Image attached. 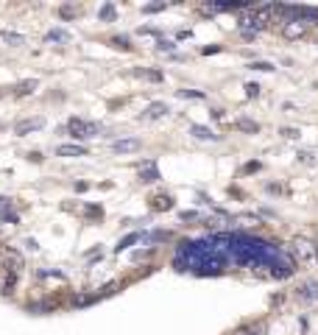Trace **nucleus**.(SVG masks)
I'll return each mask as SVG.
<instances>
[{
    "label": "nucleus",
    "mask_w": 318,
    "mask_h": 335,
    "mask_svg": "<svg viewBox=\"0 0 318 335\" xmlns=\"http://www.w3.org/2000/svg\"><path fill=\"white\" fill-rule=\"evenodd\" d=\"M260 168H262L260 162H249L246 168H243V171H246V173H254V171H260Z\"/></svg>",
    "instance_id": "obj_33"
},
{
    "label": "nucleus",
    "mask_w": 318,
    "mask_h": 335,
    "mask_svg": "<svg viewBox=\"0 0 318 335\" xmlns=\"http://www.w3.org/2000/svg\"><path fill=\"white\" fill-rule=\"evenodd\" d=\"M232 335H251V330H246V327H243V330H237V333H232Z\"/></svg>",
    "instance_id": "obj_38"
},
{
    "label": "nucleus",
    "mask_w": 318,
    "mask_h": 335,
    "mask_svg": "<svg viewBox=\"0 0 318 335\" xmlns=\"http://www.w3.org/2000/svg\"><path fill=\"white\" fill-rule=\"evenodd\" d=\"M156 48H159V51H173V42H171V39H159Z\"/></svg>",
    "instance_id": "obj_29"
},
{
    "label": "nucleus",
    "mask_w": 318,
    "mask_h": 335,
    "mask_svg": "<svg viewBox=\"0 0 318 335\" xmlns=\"http://www.w3.org/2000/svg\"><path fill=\"white\" fill-rule=\"evenodd\" d=\"M115 154H134V151H140L143 148V143H140L137 137H129V140H117V143H112Z\"/></svg>",
    "instance_id": "obj_4"
},
{
    "label": "nucleus",
    "mask_w": 318,
    "mask_h": 335,
    "mask_svg": "<svg viewBox=\"0 0 318 335\" xmlns=\"http://www.w3.org/2000/svg\"><path fill=\"white\" fill-rule=\"evenodd\" d=\"M45 42H67V34L59 31V28H56V31H48V34H45Z\"/></svg>",
    "instance_id": "obj_18"
},
{
    "label": "nucleus",
    "mask_w": 318,
    "mask_h": 335,
    "mask_svg": "<svg viewBox=\"0 0 318 335\" xmlns=\"http://www.w3.org/2000/svg\"><path fill=\"white\" fill-rule=\"evenodd\" d=\"M28 159H31V162H42V154H36L34 151V154H28Z\"/></svg>",
    "instance_id": "obj_36"
},
{
    "label": "nucleus",
    "mask_w": 318,
    "mask_h": 335,
    "mask_svg": "<svg viewBox=\"0 0 318 335\" xmlns=\"http://www.w3.org/2000/svg\"><path fill=\"white\" fill-rule=\"evenodd\" d=\"M251 70H262V73H268V70H274V64H268V61H251Z\"/></svg>",
    "instance_id": "obj_24"
},
{
    "label": "nucleus",
    "mask_w": 318,
    "mask_h": 335,
    "mask_svg": "<svg viewBox=\"0 0 318 335\" xmlns=\"http://www.w3.org/2000/svg\"><path fill=\"white\" fill-rule=\"evenodd\" d=\"M293 254H296V257H299V263H307L310 257H316V243L313 241H307V238H293Z\"/></svg>",
    "instance_id": "obj_2"
},
{
    "label": "nucleus",
    "mask_w": 318,
    "mask_h": 335,
    "mask_svg": "<svg viewBox=\"0 0 318 335\" xmlns=\"http://www.w3.org/2000/svg\"><path fill=\"white\" fill-rule=\"evenodd\" d=\"M137 76H145L151 81H162V73H156V70H137Z\"/></svg>",
    "instance_id": "obj_20"
},
{
    "label": "nucleus",
    "mask_w": 318,
    "mask_h": 335,
    "mask_svg": "<svg viewBox=\"0 0 318 335\" xmlns=\"http://www.w3.org/2000/svg\"><path fill=\"white\" fill-rule=\"evenodd\" d=\"M304 31H307V23H304V20H299V23H288V26L282 28V34L288 36V39H299V36H304Z\"/></svg>",
    "instance_id": "obj_7"
},
{
    "label": "nucleus",
    "mask_w": 318,
    "mask_h": 335,
    "mask_svg": "<svg viewBox=\"0 0 318 335\" xmlns=\"http://www.w3.org/2000/svg\"><path fill=\"white\" fill-rule=\"evenodd\" d=\"M9 210H11V198L0 196V215H3V213H9Z\"/></svg>",
    "instance_id": "obj_28"
},
{
    "label": "nucleus",
    "mask_w": 318,
    "mask_h": 335,
    "mask_svg": "<svg viewBox=\"0 0 318 335\" xmlns=\"http://www.w3.org/2000/svg\"><path fill=\"white\" fill-rule=\"evenodd\" d=\"M299 159H301V162H307V165H313V154H310V151H301Z\"/></svg>",
    "instance_id": "obj_32"
},
{
    "label": "nucleus",
    "mask_w": 318,
    "mask_h": 335,
    "mask_svg": "<svg viewBox=\"0 0 318 335\" xmlns=\"http://www.w3.org/2000/svg\"><path fill=\"white\" fill-rule=\"evenodd\" d=\"M168 103H162V101H156V103H151V106H148L145 109V118H151V121H154V118H162V115H168Z\"/></svg>",
    "instance_id": "obj_10"
},
{
    "label": "nucleus",
    "mask_w": 318,
    "mask_h": 335,
    "mask_svg": "<svg viewBox=\"0 0 318 335\" xmlns=\"http://www.w3.org/2000/svg\"><path fill=\"white\" fill-rule=\"evenodd\" d=\"M301 20H318V9H301Z\"/></svg>",
    "instance_id": "obj_27"
},
{
    "label": "nucleus",
    "mask_w": 318,
    "mask_h": 335,
    "mask_svg": "<svg viewBox=\"0 0 318 335\" xmlns=\"http://www.w3.org/2000/svg\"><path fill=\"white\" fill-rule=\"evenodd\" d=\"M67 129L76 140H89V137H98L101 126H98V123H87V121H81V118H70Z\"/></svg>",
    "instance_id": "obj_1"
},
{
    "label": "nucleus",
    "mask_w": 318,
    "mask_h": 335,
    "mask_svg": "<svg viewBox=\"0 0 318 335\" xmlns=\"http://www.w3.org/2000/svg\"><path fill=\"white\" fill-rule=\"evenodd\" d=\"M14 285H17V274H14V271H6V274H3V279H0V293H11L14 291Z\"/></svg>",
    "instance_id": "obj_11"
},
{
    "label": "nucleus",
    "mask_w": 318,
    "mask_h": 335,
    "mask_svg": "<svg viewBox=\"0 0 318 335\" xmlns=\"http://www.w3.org/2000/svg\"><path fill=\"white\" fill-rule=\"evenodd\" d=\"M159 179V171H156V165L154 162H145V168H140V182H156Z\"/></svg>",
    "instance_id": "obj_8"
},
{
    "label": "nucleus",
    "mask_w": 318,
    "mask_h": 335,
    "mask_svg": "<svg viewBox=\"0 0 318 335\" xmlns=\"http://www.w3.org/2000/svg\"><path fill=\"white\" fill-rule=\"evenodd\" d=\"M237 129H240V131H249V134H257V131H260V123L249 121V118H240V121H237Z\"/></svg>",
    "instance_id": "obj_14"
},
{
    "label": "nucleus",
    "mask_w": 318,
    "mask_h": 335,
    "mask_svg": "<svg viewBox=\"0 0 318 335\" xmlns=\"http://www.w3.org/2000/svg\"><path fill=\"white\" fill-rule=\"evenodd\" d=\"M316 260H318V249H316Z\"/></svg>",
    "instance_id": "obj_40"
},
{
    "label": "nucleus",
    "mask_w": 318,
    "mask_h": 335,
    "mask_svg": "<svg viewBox=\"0 0 318 335\" xmlns=\"http://www.w3.org/2000/svg\"><path fill=\"white\" fill-rule=\"evenodd\" d=\"M59 14H61V17H64V20H70V17H76L78 11L73 9V6H61V9H59Z\"/></svg>",
    "instance_id": "obj_25"
},
{
    "label": "nucleus",
    "mask_w": 318,
    "mask_h": 335,
    "mask_svg": "<svg viewBox=\"0 0 318 335\" xmlns=\"http://www.w3.org/2000/svg\"><path fill=\"white\" fill-rule=\"evenodd\" d=\"M112 48H120V51H131V45L126 36H112Z\"/></svg>",
    "instance_id": "obj_19"
},
{
    "label": "nucleus",
    "mask_w": 318,
    "mask_h": 335,
    "mask_svg": "<svg viewBox=\"0 0 318 335\" xmlns=\"http://www.w3.org/2000/svg\"><path fill=\"white\" fill-rule=\"evenodd\" d=\"M45 126V118H26V121H20L17 126H14V134L17 137H26L28 131H39Z\"/></svg>",
    "instance_id": "obj_3"
},
{
    "label": "nucleus",
    "mask_w": 318,
    "mask_h": 335,
    "mask_svg": "<svg viewBox=\"0 0 318 335\" xmlns=\"http://www.w3.org/2000/svg\"><path fill=\"white\" fill-rule=\"evenodd\" d=\"M101 17L103 20H112L115 17V6H112V3H106V6L101 9Z\"/></svg>",
    "instance_id": "obj_23"
},
{
    "label": "nucleus",
    "mask_w": 318,
    "mask_h": 335,
    "mask_svg": "<svg viewBox=\"0 0 318 335\" xmlns=\"http://www.w3.org/2000/svg\"><path fill=\"white\" fill-rule=\"evenodd\" d=\"M3 95H6V90H3V87H0V98H3Z\"/></svg>",
    "instance_id": "obj_39"
},
{
    "label": "nucleus",
    "mask_w": 318,
    "mask_h": 335,
    "mask_svg": "<svg viewBox=\"0 0 318 335\" xmlns=\"http://www.w3.org/2000/svg\"><path fill=\"white\" fill-rule=\"evenodd\" d=\"M0 36H3V39H6L11 48H20V45H26V36H23V34H14V31H3Z\"/></svg>",
    "instance_id": "obj_13"
},
{
    "label": "nucleus",
    "mask_w": 318,
    "mask_h": 335,
    "mask_svg": "<svg viewBox=\"0 0 318 335\" xmlns=\"http://www.w3.org/2000/svg\"><path fill=\"white\" fill-rule=\"evenodd\" d=\"M36 87H39V81H34V78H31V81H20V84H17V95H31Z\"/></svg>",
    "instance_id": "obj_15"
},
{
    "label": "nucleus",
    "mask_w": 318,
    "mask_h": 335,
    "mask_svg": "<svg viewBox=\"0 0 318 335\" xmlns=\"http://www.w3.org/2000/svg\"><path fill=\"white\" fill-rule=\"evenodd\" d=\"M179 98H204V92H198V90H179Z\"/></svg>",
    "instance_id": "obj_21"
},
{
    "label": "nucleus",
    "mask_w": 318,
    "mask_h": 335,
    "mask_svg": "<svg viewBox=\"0 0 318 335\" xmlns=\"http://www.w3.org/2000/svg\"><path fill=\"white\" fill-rule=\"evenodd\" d=\"M137 241H140V235H137V232H134V235H129V238H123V241L117 243V246H115V251L120 254V251H126V249L131 246V243H137Z\"/></svg>",
    "instance_id": "obj_17"
},
{
    "label": "nucleus",
    "mask_w": 318,
    "mask_h": 335,
    "mask_svg": "<svg viewBox=\"0 0 318 335\" xmlns=\"http://www.w3.org/2000/svg\"><path fill=\"white\" fill-rule=\"evenodd\" d=\"M151 207H154V210H171V207H173V198H171V196H156Z\"/></svg>",
    "instance_id": "obj_16"
},
{
    "label": "nucleus",
    "mask_w": 318,
    "mask_h": 335,
    "mask_svg": "<svg viewBox=\"0 0 318 335\" xmlns=\"http://www.w3.org/2000/svg\"><path fill=\"white\" fill-rule=\"evenodd\" d=\"M282 137H288V140H299V129H290V126H285V129H282Z\"/></svg>",
    "instance_id": "obj_26"
},
{
    "label": "nucleus",
    "mask_w": 318,
    "mask_h": 335,
    "mask_svg": "<svg viewBox=\"0 0 318 335\" xmlns=\"http://www.w3.org/2000/svg\"><path fill=\"white\" fill-rule=\"evenodd\" d=\"M0 218H3V221H9V223H17V221H20V218H17V213H11V210H9V213H3Z\"/></svg>",
    "instance_id": "obj_30"
},
{
    "label": "nucleus",
    "mask_w": 318,
    "mask_h": 335,
    "mask_svg": "<svg viewBox=\"0 0 318 335\" xmlns=\"http://www.w3.org/2000/svg\"><path fill=\"white\" fill-rule=\"evenodd\" d=\"M179 218H181V221H196V218H198V213H181Z\"/></svg>",
    "instance_id": "obj_34"
},
{
    "label": "nucleus",
    "mask_w": 318,
    "mask_h": 335,
    "mask_svg": "<svg viewBox=\"0 0 318 335\" xmlns=\"http://www.w3.org/2000/svg\"><path fill=\"white\" fill-rule=\"evenodd\" d=\"M296 296H299L301 302H318V282H304L296 291Z\"/></svg>",
    "instance_id": "obj_6"
},
{
    "label": "nucleus",
    "mask_w": 318,
    "mask_h": 335,
    "mask_svg": "<svg viewBox=\"0 0 318 335\" xmlns=\"http://www.w3.org/2000/svg\"><path fill=\"white\" fill-rule=\"evenodd\" d=\"M103 293H84V296H76L73 299V307H87V305H92L95 299H101Z\"/></svg>",
    "instance_id": "obj_12"
},
{
    "label": "nucleus",
    "mask_w": 318,
    "mask_h": 335,
    "mask_svg": "<svg viewBox=\"0 0 318 335\" xmlns=\"http://www.w3.org/2000/svg\"><path fill=\"white\" fill-rule=\"evenodd\" d=\"M165 9V3H151V6H145L148 14H154V11H162Z\"/></svg>",
    "instance_id": "obj_31"
},
{
    "label": "nucleus",
    "mask_w": 318,
    "mask_h": 335,
    "mask_svg": "<svg viewBox=\"0 0 318 335\" xmlns=\"http://www.w3.org/2000/svg\"><path fill=\"white\" fill-rule=\"evenodd\" d=\"M218 51H221L218 45H209V48H204V51H201V53H218Z\"/></svg>",
    "instance_id": "obj_37"
},
{
    "label": "nucleus",
    "mask_w": 318,
    "mask_h": 335,
    "mask_svg": "<svg viewBox=\"0 0 318 335\" xmlns=\"http://www.w3.org/2000/svg\"><path fill=\"white\" fill-rule=\"evenodd\" d=\"M190 134L196 140H218V134L212 129H206V126H190Z\"/></svg>",
    "instance_id": "obj_9"
},
{
    "label": "nucleus",
    "mask_w": 318,
    "mask_h": 335,
    "mask_svg": "<svg viewBox=\"0 0 318 335\" xmlns=\"http://www.w3.org/2000/svg\"><path fill=\"white\" fill-rule=\"evenodd\" d=\"M246 95H249V98H257V95H260V84L249 81V84H246Z\"/></svg>",
    "instance_id": "obj_22"
},
{
    "label": "nucleus",
    "mask_w": 318,
    "mask_h": 335,
    "mask_svg": "<svg viewBox=\"0 0 318 335\" xmlns=\"http://www.w3.org/2000/svg\"><path fill=\"white\" fill-rule=\"evenodd\" d=\"M87 215H98L101 218V207H87Z\"/></svg>",
    "instance_id": "obj_35"
},
{
    "label": "nucleus",
    "mask_w": 318,
    "mask_h": 335,
    "mask_svg": "<svg viewBox=\"0 0 318 335\" xmlns=\"http://www.w3.org/2000/svg\"><path fill=\"white\" fill-rule=\"evenodd\" d=\"M56 156H87V148L78 146V143H64V146L56 148Z\"/></svg>",
    "instance_id": "obj_5"
}]
</instances>
